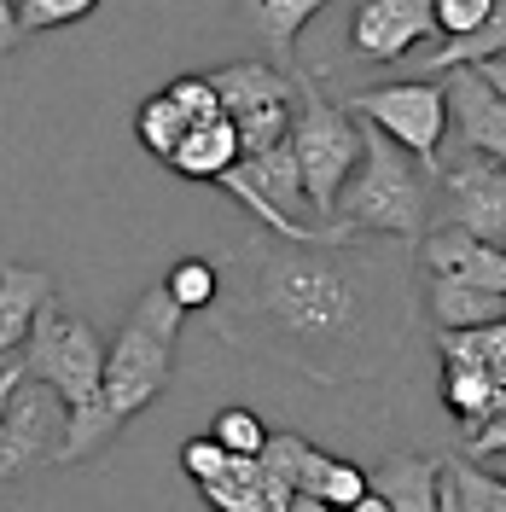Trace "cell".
<instances>
[{"label":"cell","mask_w":506,"mask_h":512,"mask_svg":"<svg viewBox=\"0 0 506 512\" xmlns=\"http://www.w3.org/2000/svg\"><path fill=\"white\" fill-rule=\"evenodd\" d=\"M419 303L413 245L396 239H274L256 227L233 251L210 320L227 344L315 384H367L396 367Z\"/></svg>","instance_id":"obj_1"},{"label":"cell","mask_w":506,"mask_h":512,"mask_svg":"<svg viewBox=\"0 0 506 512\" xmlns=\"http://www.w3.org/2000/svg\"><path fill=\"white\" fill-rule=\"evenodd\" d=\"M181 320L187 315H181L158 286L128 309V320L117 326V338H105V367H99L94 408L70 414V425H64L59 466H76V460L105 454V448L123 437L128 419L146 414L163 390H169V379H175V338H181Z\"/></svg>","instance_id":"obj_2"},{"label":"cell","mask_w":506,"mask_h":512,"mask_svg":"<svg viewBox=\"0 0 506 512\" xmlns=\"http://www.w3.org/2000/svg\"><path fill=\"white\" fill-rule=\"evenodd\" d=\"M361 128V163L349 175V187L332 204V233L338 239H396V245H419V233L431 227V175L390 146L373 123Z\"/></svg>","instance_id":"obj_3"},{"label":"cell","mask_w":506,"mask_h":512,"mask_svg":"<svg viewBox=\"0 0 506 512\" xmlns=\"http://www.w3.org/2000/svg\"><path fill=\"white\" fill-rule=\"evenodd\" d=\"M285 146L297 158L303 175V204L315 227L332 222V204L349 187L355 163H361V128L338 99L320 88V76L309 64H291V128H285Z\"/></svg>","instance_id":"obj_4"},{"label":"cell","mask_w":506,"mask_h":512,"mask_svg":"<svg viewBox=\"0 0 506 512\" xmlns=\"http://www.w3.org/2000/svg\"><path fill=\"white\" fill-rule=\"evenodd\" d=\"M18 367H24L30 384H47L70 414H82V408H94V396H99L105 338H99L94 320L64 315L59 303H47V309L30 320V332H24Z\"/></svg>","instance_id":"obj_5"},{"label":"cell","mask_w":506,"mask_h":512,"mask_svg":"<svg viewBox=\"0 0 506 512\" xmlns=\"http://www.w3.org/2000/svg\"><path fill=\"white\" fill-rule=\"evenodd\" d=\"M344 111H355V123H373L425 175H437V158H443V140H448L443 88L437 82H384V88H367V94H349Z\"/></svg>","instance_id":"obj_6"},{"label":"cell","mask_w":506,"mask_h":512,"mask_svg":"<svg viewBox=\"0 0 506 512\" xmlns=\"http://www.w3.org/2000/svg\"><path fill=\"white\" fill-rule=\"evenodd\" d=\"M431 222L437 227H460L483 245L501 251L506 239V175L501 163L483 158H448L431 175Z\"/></svg>","instance_id":"obj_7"},{"label":"cell","mask_w":506,"mask_h":512,"mask_svg":"<svg viewBox=\"0 0 506 512\" xmlns=\"http://www.w3.org/2000/svg\"><path fill=\"white\" fill-rule=\"evenodd\" d=\"M64 425H70V408L47 384H30V379L18 384L12 408H6V425H0V483L30 478L41 466H59Z\"/></svg>","instance_id":"obj_8"},{"label":"cell","mask_w":506,"mask_h":512,"mask_svg":"<svg viewBox=\"0 0 506 512\" xmlns=\"http://www.w3.org/2000/svg\"><path fill=\"white\" fill-rule=\"evenodd\" d=\"M437 88H443V117H448V140H443L437 169L448 158L501 163L506 158V94L483 88L477 70H448Z\"/></svg>","instance_id":"obj_9"},{"label":"cell","mask_w":506,"mask_h":512,"mask_svg":"<svg viewBox=\"0 0 506 512\" xmlns=\"http://www.w3.org/2000/svg\"><path fill=\"white\" fill-rule=\"evenodd\" d=\"M413 268H425V280H448V286H472L506 297V251L483 245L460 227H425L413 245Z\"/></svg>","instance_id":"obj_10"},{"label":"cell","mask_w":506,"mask_h":512,"mask_svg":"<svg viewBox=\"0 0 506 512\" xmlns=\"http://www.w3.org/2000/svg\"><path fill=\"white\" fill-rule=\"evenodd\" d=\"M431 35H437L431 0H355V12H349V47L373 64L408 59Z\"/></svg>","instance_id":"obj_11"},{"label":"cell","mask_w":506,"mask_h":512,"mask_svg":"<svg viewBox=\"0 0 506 512\" xmlns=\"http://www.w3.org/2000/svg\"><path fill=\"white\" fill-rule=\"evenodd\" d=\"M204 82H210V94H216L227 123L291 105V76L274 70V64H251V59L245 64H216V70H204Z\"/></svg>","instance_id":"obj_12"},{"label":"cell","mask_w":506,"mask_h":512,"mask_svg":"<svg viewBox=\"0 0 506 512\" xmlns=\"http://www.w3.org/2000/svg\"><path fill=\"white\" fill-rule=\"evenodd\" d=\"M47 303H59V280L53 274L24 268V262L0 268V361H12V355L24 350V332H30V320Z\"/></svg>","instance_id":"obj_13"},{"label":"cell","mask_w":506,"mask_h":512,"mask_svg":"<svg viewBox=\"0 0 506 512\" xmlns=\"http://www.w3.org/2000/svg\"><path fill=\"white\" fill-rule=\"evenodd\" d=\"M367 489L390 512H437L443 495V466L431 454H384L379 472H367Z\"/></svg>","instance_id":"obj_14"},{"label":"cell","mask_w":506,"mask_h":512,"mask_svg":"<svg viewBox=\"0 0 506 512\" xmlns=\"http://www.w3.org/2000/svg\"><path fill=\"white\" fill-rule=\"evenodd\" d=\"M204 501L216 512H291V489L285 483H274L256 460H227L222 478L204 483Z\"/></svg>","instance_id":"obj_15"},{"label":"cell","mask_w":506,"mask_h":512,"mask_svg":"<svg viewBox=\"0 0 506 512\" xmlns=\"http://www.w3.org/2000/svg\"><path fill=\"white\" fill-rule=\"evenodd\" d=\"M169 169L181 181H222V175H233L239 169V134H233V123L216 117V123L187 128L181 146L169 152Z\"/></svg>","instance_id":"obj_16"},{"label":"cell","mask_w":506,"mask_h":512,"mask_svg":"<svg viewBox=\"0 0 506 512\" xmlns=\"http://www.w3.org/2000/svg\"><path fill=\"white\" fill-rule=\"evenodd\" d=\"M297 495L315 501V507H326V512H344V507H355V501L367 495V472H361L355 460L320 454V448L309 443L303 460H297Z\"/></svg>","instance_id":"obj_17"},{"label":"cell","mask_w":506,"mask_h":512,"mask_svg":"<svg viewBox=\"0 0 506 512\" xmlns=\"http://www.w3.org/2000/svg\"><path fill=\"white\" fill-rule=\"evenodd\" d=\"M425 309H431V320H437V332H472V326H495V320H506V297L431 280V286H425Z\"/></svg>","instance_id":"obj_18"},{"label":"cell","mask_w":506,"mask_h":512,"mask_svg":"<svg viewBox=\"0 0 506 512\" xmlns=\"http://www.w3.org/2000/svg\"><path fill=\"white\" fill-rule=\"evenodd\" d=\"M437 355H443V367H466V373H483L489 384H506V320L472 326V332H437Z\"/></svg>","instance_id":"obj_19"},{"label":"cell","mask_w":506,"mask_h":512,"mask_svg":"<svg viewBox=\"0 0 506 512\" xmlns=\"http://www.w3.org/2000/svg\"><path fill=\"white\" fill-rule=\"evenodd\" d=\"M315 12H320L315 0H245V18H256V30H262L268 53H274V70L291 76V64H297L291 47H297V35H303V24Z\"/></svg>","instance_id":"obj_20"},{"label":"cell","mask_w":506,"mask_h":512,"mask_svg":"<svg viewBox=\"0 0 506 512\" xmlns=\"http://www.w3.org/2000/svg\"><path fill=\"white\" fill-rule=\"evenodd\" d=\"M443 402H448V414L460 419V431H466V425H477V419L501 414L506 384H489L483 373H466V367H443Z\"/></svg>","instance_id":"obj_21"},{"label":"cell","mask_w":506,"mask_h":512,"mask_svg":"<svg viewBox=\"0 0 506 512\" xmlns=\"http://www.w3.org/2000/svg\"><path fill=\"white\" fill-rule=\"evenodd\" d=\"M158 291L181 309V315H192V309H204V315H210V303H216V291H222V268H216L210 256H181V262L163 274Z\"/></svg>","instance_id":"obj_22"},{"label":"cell","mask_w":506,"mask_h":512,"mask_svg":"<svg viewBox=\"0 0 506 512\" xmlns=\"http://www.w3.org/2000/svg\"><path fill=\"white\" fill-rule=\"evenodd\" d=\"M501 53H506V6L477 35H460V41H443L437 53H425L419 70H477V64L501 59Z\"/></svg>","instance_id":"obj_23"},{"label":"cell","mask_w":506,"mask_h":512,"mask_svg":"<svg viewBox=\"0 0 506 512\" xmlns=\"http://www.w3.org/2000/svg\"><path fill=\"white\" fill-rule=\"evenodd\" d=\"M437 466H443V483H448V495H454V507H460V512H506L501 472L466 466L460 454H454V460H437Z\"/></svg>","instance_id":"obj_24"},{"label":"cell","mask_w":506,"mask_h":512,"mask_svg":"<svg viewBox=\"0 0 506 512\" xmlns=\"http://www.w3.org/2000/svg\"><path fill=\"white\" fill-rule=\"evenodd\" d=\"M134 134H140V146H146L158 163H169V152H175L181 134H187V117H181L163 94H146L140 99V111H134Z\"/></svg>","instance_id":"obj_25"},{"label":"cell","mask_w":506,"mask_h":512,"mask_svg":"<svg viewBox=\"0 0 506 512\" xmlns=\"http://www.w3.org/2000/svg\"><path fill=\"white\" fill-rule=\"evenodd\" d=\"M210 443L222 448L227 460H256L262 443H268V425H262L251 408H222L216 425H210Z\"/></svg>","instance_id":"obj_26"},{"label":"cell","mask_w":506,"mask_h":512,"mask_svg":"<svg viewBox=\"0 0 506 512\" xmlns=\"http://www.w3.org/2000/svg\"><path fill=\"white\" fill-rule=\"evenodd\" d=\"M495 12H501V0H431V24H437V35H448V41L477 35Z\"/></svg>","instance_id":"obj_27"},{"label":"cell","mask_w":506,"mask_h":512,"mask_svg":"<svg viewBox=\"0 0 506 512\" xmlns=\"http://www.w3.org/2000/svg\"><path fill=\"white\" fill-rule=\"evenodd\" d=\"M501 454H506V408L460 431V460H466V466H483V472H495V466H501Z\"/></svg>","instance_id":"obj_28"},{"label":"cell","mask_w":506,"mask_h":512,"mask_svg":"<svg viewBox=\"0 0 506 512\" xmlns=\"http://www.w3.org/2000/svg\"><path fill=\"white\" fill-rule=\"evenodd\" d=\"M163 99L187 117V128L216 123V117H222V105H216V94H210V82H204V76H192V70H187V76H175V82L163 88Z\"/></svg>","instance_id":"obj_29"},{"label":"cell","mask_w":506,"mask_h":512,"mask_svg":"<svg viewBox=\"0 0 506 512\" xmlns=\"http://www.w3.org/2000/svg\"><path fill=\"white\" fill-rule=\"evenodd\" d=\"M94 12V0H24L18 6V30L41 35V30H59V24H82Z\"/></svg>","instance_id":"obj_30"},{"label":"cell","mask_w":506,"mask_h":512,"mask_svg":"<svg viewBox=\"0 0 506 512\" xmlns=\"http://www.w3.org/2000/svg\"><path fill=\"white\" fill-rule=\"evenodd\" d=\"M181 472L192 478V489H204L210 478H222V472H227V454H222L216 443H210V431L181 443Z\"/></svg>","instance_id":"obj_31"},{"label":"cell","mask_w":506,"mask_h":512,"mask_svg":"<svg viewBox=\"0 0 506 512\" xmlns=\"http://www.w3.org/2000/svg\"><path fill=\"white\" fill-rule=\"evenodd\" d=\"M24 384V367H18V355L12 361H0V425H6V408H12V390Z\"/></svg>","instance_id":"obj_32"},{"label":"cell","mask_w":506,"mask_h":512,"mask_svg":"<svg viewBox=\"0 0 506 512\" xmlns=\"http://www.w3.org/2000/svg\"><path fill=\"white\" fill-rule=\"evenodd\" d=\"M24 41V30H18V6L12 0H0V53H12Z\"/></svg>","instance_id":"obj_33"},{"label":"cell","mask_w":506,"mask_h":512,"mask_svg":"<svg viewBox=\"0 0 506 512\" xmlns=\"http://www.w3.org/2000/svg\"><path fill=\"white\" fill-rule=\"evenodd\" d=\"M344 512H390V507H384L379 495H373V489H367V495H361V501H355V507H344Z\"/></svg>","instance_id":"obj_34"},{"label":"cell","mask_w":506,"mask_h":512,"mask_svg":"<svg viewBox=\"0 0 506 512\" xmlns=\"http://www.w3.org/2000/svg\"><path fill=\"white\" fill-rule=\"evenodd\" d=\"M437 512H460L454 507V495H448V483H443V495H437Z\"/></svg>","instance_id":"obj_35"},{"label":"cell","mask_w":506,"mask_h":512,"mask_svg":"<svg viewBox=\"0 0 506 512\" xmlns=\"http://www.w3.org/2000/svg\"><path fill=\"white\" fill-rule=\"evenodd\" d=\"M291 512H326V507H315V501H303V495H297V501H291Z\"/></svg>","instance_id":"obj_36"}]
</instances>
